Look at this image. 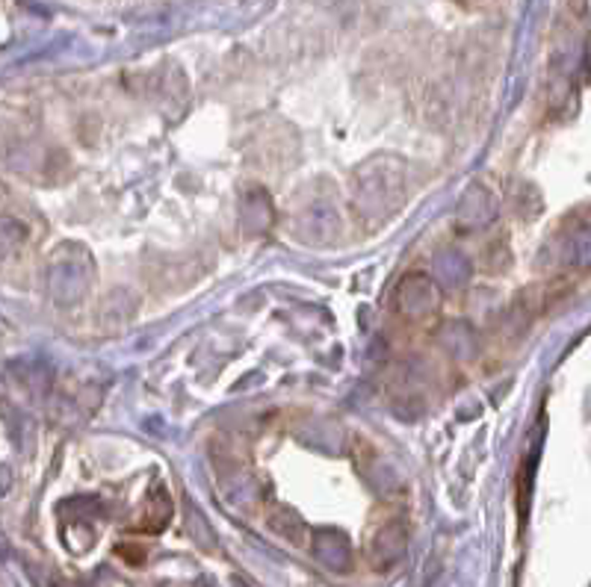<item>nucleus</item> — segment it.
Listing matches in <instances>:
<instances>
[{
	"label": "nucleus",
	"instance_id": "1",
	"mask_svg": "<svg viewBox=\"0 0 591 587\" xmlns=\"http://www.w3.org/2000/svg\"><path fill=\"white\" fill-rule=\"evenodd\" d=\"M405 198V166L390 154L370 156L355 172V207L367 219L382 222Z\"/></svg>",
	"mask_w": 591,
	"mask_h": 587
},
{
	"label": "nucleus",
	"instance_id": "2",
	"mask_svg": "<svg viewBox=\"0 0 591 587\" xmlns=\"http://www.w3.org/2000/svg\"><path fill=\"white\" fill-rule=\"evenodd\" d=\"M48 292L57 304H77L86 298V292L95 284V260L89 248L81 242H62L57 251L48 257L44 269Z\"/></svg>",
	"mask_w": 591,
	"mask_h": 587
},
{
	"label": "nucleus",
	"instance_id": "3",
	"mask_svg": "<svg viewBox=\"0 0 591 587\" xmlns=\"http://www.w3.org/2000/svg\"><path fill=\"white\" fill-rule=\"evenodd\" d=\"M296 236L308 245H329L340 236V213L329 192H310L293 216Z\"/></svg>",
	"mask_w": 591,
	"mask_h": 587
},
{
	"label": "nucleus",
	"instance_id": "4",
	"mask_svg": "<svg viewBox=\"0 0 591 587\" xmlns=\"http://www.w3.org/2000/svg\"><path fill=\"white\" fill-rule=\"evenodd\" d=\"M396 310L408 322H426L441 310V289L426 275H408L396 287Z\"/></svg>",
	"mask_w": 591,
	"mask_h": 587
},
{
	"label": "nucleus",
	"instance_id": "5",
	"mask_svg": "<svg viewBox=\"0 0 591 587\" xmlns=\"http://www.w3.org/2000/svg\"><path fill=\"white\" fill-rule=\"evenodd\" d=\"M405 523L403 519H387V523H382L376 528V535L370 537V561H373V567L378 570H387V567H394V563L405 555Z\"/></svg>",
	"mask_w": 591,
	"mask_h": 587
},
{
	"label": "nucleus",
	"instance_id": "6",
	"mask_svg": "<svg viewBox=\"0 0 591 587\" xmlns=\"http://www.w3.org/2000/svg\"><path fill=\"white\" fill-rule=\"evenodd\" d=\"M310 549H314V558L322 567H329L334 573H347L352 567V544L338 528H319V532H314Z\"/></svg>",
	"mask_w": 591,
	"mask_h": 587
},
{
	"label": "nucleus",
	"instance_id": "7",
	"mask_svg": "<svg viewBox=\"0 0 591 587\" xmlns=\"http://www.w3.org/2000/svg\"><path fill=\"white\" fill-rule=\"evenodd\" d=\"M240 222H243V228L249 231V233H263V231H270V224H272V201L266 192L261 189H252V192H245L243 195V204H240Z\"/></svg>",
	"mask_w": 591,
	"mask_h": 587
},
{
	"label": "nucleus",
	"instance_id": "8",
	"mask_svg": "<svg viewBox=\"0 0 591 587\" xmlns=\"http://www.w3.org/2000/svg\"><path fill=\"white\" fill-rule=\"evenodd\" d=\"M491 219H494V198L482 186L467 189V195L459 204V224H464V228H482Z\"/></svg>",
	"mask_w": 591,
	"mask_h": 587
},
{
	"label": "nucleus",
	"instance_id": "9",
	"mask_svg": "<svg viewBox=\"0 0 591 587\" xmlns=\"http://www.w3.org/2000/svg\"><path fill=\"white\" fill-rule=\"evenodd\" d=\"M169 516H172V499H169V493H166L157 484L154 493L142 505V514L137 519V528H142V532H148V535H160L163 525L169 523Z\"/></svg>",
	"mask_w": 591,
	"mask_h": 587
},
{
	"label": "nucleus",
	"instance_id": "10",
	"mask_svg": "<svg viewBox=\"0 0 591 587\" xmlns=\"http://www.w3.org/2000/svg\"><path fill=\"white\" fill-rule=\"evenodd\" d=\"M434 272H438V278L447 287H462V284L471 280L473 266L462 251H453V248H447V251H441L438 257H434Z\"/></svg>",
	"mask_w": 591,
	"mask_h": 587
},
{
	"label": "nucleus",
	"instance_id": "11",
	"mask_svg": "<svg viewBox=\"0 0 591 587\" xmlns=\"http://www.w3.org/2000/svg\"><path fill=\"white\" fill-rule=\"evenodd\" d=\"M270 525L272 532H278L281 537H287L290 544H305L308 540V525L302 523V516L290 507H278V511L270 516Z\"/></svg>",
	"mask_w": 591,
	"mask_h": 587
},
{
	"label": "nucleus",
	"instance_id": "12",
	"mask_svg": "<svg viewBox=\"0 0 591 587\" xmlns=\"http://www.w3.org/2000/svg\"><path fill=\"white\" fill-rule=\"evenodd\" d=\"M24 240H27L24 224L15 222V219H9V216L0 219V257L13 254L15 248L24 245Z\"/></svg>",
	"mask_w": 591,
	"mask_h": 587
},
{
	"label": "nucleus",
	"instance_id": "13",
	"mask_svg": "<svg viewBox=\"0 0 591 587\" xmlns=\"http://www.w3.org/2000/svg\"><path fill=\"white\" fill-rule=\"evenodd\" d=\"M9 488H13V472H9V467L0 464V499L9 493Z\"/></svg>",
	"mask_w": 591,
	"mask_h": 587
},
{
	"label": "nucleus",
	"instance_id": "14",
	"mask_svg": "<svg viewBox=\"0 0 591 587\" xmlns=\"http://www.w3.org/2000/svg\"><path fill=\"white\" fill-rule=\"evenodd\" d=\"M4 555H6V540L0 537V558H4Z\"/></svg>",
	"mask_w": 591,
	"mask_h": 587
}]
</instances>
